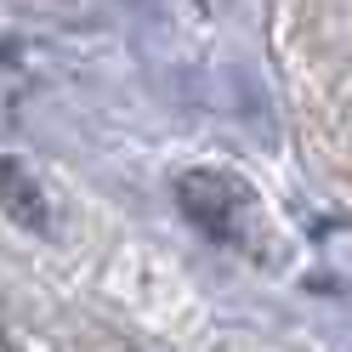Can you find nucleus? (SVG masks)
Wrapping results in <instances>:
<instances>
[{
    "mask_svg": "<svg viewBox=\"0 0 352 352\" xmlns=\"http://www.w3.org/2000/svg\"><path fill=\"white\" fill-rule=\"evenodd\" d=\"M176 205L188 210V222L210 233L216 245L233 250H261V205L256 188L239 182L233 170H182L176 176Z\"/></svg>",
    "mask_w": 352,
    "mask_h": 352,
    "instance_id": "1",
    "label": "nucleus"
},
{
    "mask_svg": "<svg viewBox=\"0 0 352 352\" xmlns=\"http://www.w3.org/2000/svg\"><path fill=\"white\" fill-rule=\"evenodd\" d=\"M0 199H6V216H12L17 228H29V233H46L52 228L46 193H40V182L17 160H0Z\"/></svg>",
    "mask_w": 352,
    "mask_h": 352,
    "instance_id": "2",
    "label": "nucleus"
}]
</instances>
